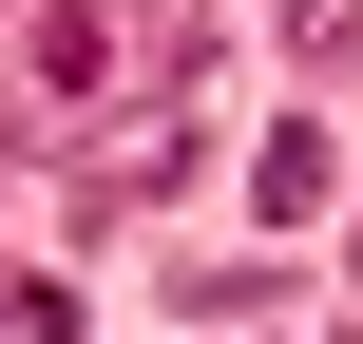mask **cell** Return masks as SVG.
Returning a JSON list of instances; mask_svg holds the SVG:
<instances>
[{
	"mask_svg": "<svg viewBox=\"0 0 363 344\" xmlns=\"http://www.w3.org/2000/svg\"><path fill=\"white\" fill-rule=\"evenodd\" d=\"M115 77H134V19H115V0H19V96L115 115Z\"/></svg>",
	"mask_w": 363,
	"mask_h": 344,
	"instance_id": "cell-1",
	"label": "cell"
},
{
	"mask_svg": "<svg viewBox=\"0 0 363 344\" xmlns=\"http://www.w3.org/2000/svg\"><path fill=\"white\" fill-rule=\"evenodd\" d=\"M249 211H268V230H325V211H345V153H325V115H287V134L249 153Z\"/></svg>",
	"mask_w": 363,
	"mask_h": 344,
	"instance_id": "cell-2",
	"label": "cell"
},
{
	"mask_svg": "<svg viewBox=\"0 0 363 344\" xmlns=\"http://www.w3.org/2000/svg\"><path fill=\"white\" fill-rule=\"evenodd\" d=\"M172 172H191V115H134V134H115L77 192H96V211H134V192H172Z\"/></svg>",
	"mask_w": 363,
	"mask_h": 344,
	"instance_id": "cell-3",
	"label": "cell"
},
{
	"mask_svg": "<svg viewBox=\"0 0 363 344\" xmlns=\"http://www.w3.org/2000/svg\"><path fill=\"white\" fill-rule=\"evenodd\" d=\"M287 57L306 77H363V0H287Z\"/></svg>",
	"mask_w": 363,
	"mask_h": 344,
	"instance_id": "cell-4",
	"label": "cell"
},
{
	"mask_svg": "<svg viewBox=\"0 0 363 344\" xmlns=\"http://www.w3.org/2000/svg\"><path fill=\"white\" fill-rule=\"evenodd\" d=\"M345 268H363V211H345Z\"/></svg>",
	"mask_w": 363,
	"mask_h": 344,
	"instance_id": "cell-5",
	"label": "cell"
}]
</instances>
